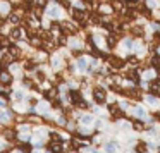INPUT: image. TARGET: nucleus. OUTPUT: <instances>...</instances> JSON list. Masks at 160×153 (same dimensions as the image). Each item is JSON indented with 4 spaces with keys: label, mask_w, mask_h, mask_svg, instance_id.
<instances>
[{
    "label": "nucleus",
    "mask_w": 160,
    "mask_h": 153,
    "mask_svg": "<svg viewBox=\"0 0 160 153\" xmlns=\"http://www.w3.org/2000/svg\"><path fill=\"white\" fill-rule=\"evenodd\" d=\"M4 134H5V138H9V139H14L16 132L12 131V129H9V131H5V132H4Z\"/></svg>",
    "instance_id": "ddd939ff"
},
{
    "label": "nucleus",
    "mask_w": 160,
    "mask_h": 153,
    "mask_svg": "<svg viewBox=\"0 0 160 153\" xmlns=\"http://www.w3.org/2000/svg\"><path fill=\"white\" fill-rule=\"evenodd\" d=\"M50 150H52L53 153H60L62 151V145H60V143H52V145H50Z\"/></svg>",
    "instance_id": "0eeeda50"
},
{
    "label": "nucleus",
    "mask_w": 160,
    "mask_h": 153,
    "mask_svg": "<svg viewBox=\"0 0 160 153\" xmlns=\"http://www.w3.org/2000/svg\"><path fill=\"white\" fill-rule=\"evenodd\" d=\"M11 22H19V16L18 14H12L11 16Z\"/></svg>",
    "instance_id": "2eb2a0df"
},
{
    "label": "nucleus",
    "mask_w": 160,
    "mask_h": 153,
    "mask_svg": "<svg viewBox=\"0 0 160 153\" xmlns=\"http://www.w3.org/2000/svg\"><path fill=\"white\" fill-rule=\"evenodd\" d=\"M108 108H110V114H112V117H114V119H121L122 115H124V114H122V110L117 107V105H110Z\"/></svg>",
    "instance_id": "7ed1b4c3"
},
{
    "label": "nucleus",
    "mask_w": 160,
    "mask_h": 153,
    "mask_svg": "<svg viewBox=\"0 0 160 153\" xmlns=\"http://www.w3.org/2000/svg\"><path fill=\"white\" fill-rule=\"evenodd\" d=\"M112 7L117 9V11H122V2L121 0H114V2H112Z\"/></svg>",
    "instance_id": "9b49d317"
},
{
    "label": "nucleus",
    "mask_w": 160,
    "mask_h": 153,
    "mask_svg": "<svg viewBox=\"0 0 160 153\" xmlns=\"http://www.w3.org/2000/svg\"><path fill=\"white\" fill-rule=\"evenodd\" d=\"M152 66L157 67V69H160V55H153L152 57Z\"/></svg>",
    "instance_id": "1a4fd4ad"
},
{
    "label": "nucleus",
    "mask_w": 160,
    "mask_h": 153,
    "mask_svg": "<svg viewBox=\"0 0 160 153\" xmlns=\"http://www.w3.org/2000/svg\"><path fill=\"white\" fill-rule=\"evenodd\" d=\"M146 101H148V103H152V105H155V103H157V96L148 95V96H146Z\"/></svg>",
    "instance_id": "4468645a"
},
{
    "label": "nucleus",
    "mask_w": 160,
    "mask_h": 153,
    "mask_svg": "<svg viewBox=\"0 0 160 153\" xmlns=\"http://www.w3.org/2000/svg\"><path fill=\"white\" fill-rule=\"evenodd\" d=\"M134 112H136V115H139V117H141V115L145 114V112H143V108H139V107H136V108H134Z\"/></svg>",
    "instance_id": "dca6fc26"
},
{
    "label": "nucleus",
    "mask_w": 160,
    "mask_h": 153,
    "mask_svg": "<svg viewBox=\"0 0 160 153\" xmlns=\"http://www.w3.org/2000/svg\"><path fill=\"white\" fill-rule=\"evenodd\" d=\"M108 64H110L112 67H115V69H121L122 66H124V60L122 59H119V57H108Z\"/></svg>",
    "instance_id": "f03ea898"
},
{
    "label": "nucleus",
    "mask_w": 160,
    "mask_h": 153,
    "mask_svg": "<svg viewBox=\"0 0 160 153\" xmlns=\"http://www.w3.org/2000/svg\"><path fill=\"white\" fill-rule=\"evenodd\" d=\"M134 129L136 131H143V129H145V124H143L141 121H136L134 122Z\"/></svg>",
    "instance_id": "f8f14e48"
},
{
    "label": "nucleus",
    "mask_w": 160,
    "mask_h": 153,
    "mask_svg": "<svg viewBox=\"0 0 160 153\" xmlns=\"http://www.w3.org/2000/svg\"><path fill=\"white\" fill-rule=\"evenodd\" d=\"M153 117H155V119H157V121H160V112H157V114H155V115H153Z\"/></svg>",
    "instance_id": "f3484780"
},
{
    "label": "nucleus",
    "mask_w": 160,
    "mask_h": 153,
    "mask_svg": "<svg viewBox=\"0 0 160 153\" xmlns=\"http://www.w3.org/2000/svg\"><path fill=\"white\" fill-rule=\"evenodd\" d=\"M72 16H74V19H76V21H79V22L86 21V14H84L83 11H72Z\"/></svg>",
    "instance_id": "39448f33"
},
{
    "label": "nucleus",
    "mask_w": 160,
    "mask_h": 153,
    "mask_svg": "<svg viewBox=\"0 0 160 153\" xmlns=\"http://www.w3.org/2000/svg\"><path fill=\"white\" fill-rule=\"evenodd\" d=\"M0 83L2 84H11L12 83V76L9 72H0Z\"/></svg>",
    "instance_id": "20e7f679"
},
{
    "label": "nucleus",
    "mask_w": 160,
    "mask_h": 153,
    "mask_svg": "<svg viewBox=\"0 0 160 153\" xmlns=\"http://www.w3.org/2000/svg\"><path fill=\"white\" fill-rule=\"evenodd\" d=\"M143 33H145V31H143L141 26H132V28H131V35L132 36H143Z\"/></svg>",
    "instance_id": "423d86ee"
},
{
    "label": "nucleus",
    "mask_w": 160,
    "mask_h": 153,
    "mask_svg": "<svg viewBox=\"0 0 160 153\" xmlns=\"http://www.w3.org/2000/svg\"><path fill=\"white\" fill-rule=\"evenodd\" d=\"M93 96H95V101H97V103H103V101L107 100V95H105V91L102 90V88H97V90L93 91Z\"/></svg>",
    "instance_id": "f257e3e1"
},
{
    "label": "nucleus",
    "mask_w": 160,
    "mask_h": 153,
    "mask_svg": "<svg viewBox=\"0 0 160 153\" xmlns=\"http://www.w3.org/2000/svg\"><path fill=\"white\" fill-rule=\"evenodd\" d=\"M136 151H138V153H146V143L145 141H139L138 145H136Z\"/></svg>",
    "instance_id": "6e6552de"
},
{
    "label": "nucleus",
    "mask_w": 160,
    "mask_h": 153,
    "mask_svg": "<svg viewBox=\"0 0 160 153\" xmlns=\"http://www.w3.org/2000/svg\"><path fill=\"white\" fill-rule=\"evenodd\" d=\"M11 36H12V38H21V36H22V29H19V28H16V29H12V33H11Z\"/></svg>",
    "instance_id": "9d476101"
}]
</instances>
